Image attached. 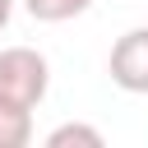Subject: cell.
I'll list each match as a JSON object with an SVG mask.
<instances>
[{
    "label": "cell",
    "instance_id": "obj_3",
    "mask_svg": "<svg viewBox=\"0 0 148 148\" xmlns=\"http://www.w3.org/2000/svg\"><path fill=\"white\" fill-rule=\"evenodd\" d=\"M28 143H32V106L0 97V148H28Z\"/></svg>",
    "mask_w": 148,
    "mask_h": 148
},
{
    "label": "cell",
    "instance_id": "obj_1",
    "mask_svg": "<svg viewBox=\"0 0 148 148\" xmlns=\"http://www.w3.org/2000/svg\"><path fill=\"white\" fill-rule=\"evenodd\" d=\"M46 88H51V65L42 51H32V46L0 51V97H9L18 106H42Z\"/></svg>",
    "mask_w": 148,
    "mask_h": 148
},
{
    "label": "cell",
    "instance_id": "obj_5",
    "mask_svg": "<svg viewBox=\"0 0 148 148\" xmlns=\"http://www.w3.org/2000/svg\"><path fill=\"white\" fill-rule=\"evenodd\" d=\"M102 148L106 139H102V130H92V125H83V120H65V125H56L51 134H46V148Z\"/></svg>",
    "mask_w": 148,
    "mask_h": 148
},
{
    "label": "cell",
    "instance_id": "obj_4",
    "mask_svg": "<svg viewBox=\"0 0 148 148\" xmlns=\"http://www.w3.org/2000/svg\"><path fill=\"white\" fill-rule=\"evenodd\" d=\"M23 9H28V18H37V23H65V18L88 14L92 0H23Z\"/></svg>",
    "mask_w": 148,
    "mask_h": 148
},
{
    "label": "cell",
    "instance_id": "obj_2",
    "mask_svg": "<svg viewBox=\"0 0 148 148\" xmlns=\"http://www.w3.org/2000/svg\"><path fill=\"white\" fill-rule=\"evenodd\" d=\"M111 83L125 92H148V28H130L111 46Z\"/></svg>",
    "mask_w": 148,
    "mask_h": 148
},
{
    "label": "cell",
    "instance_id": "obj_6",
    "mask_svg": "<svg viewBox=\"0 0 148 148\" xmlns=\"http://www.w3.org/2000/svg\"><path fill=\"white\" fill-rule=\"evenodd\" d=\"M9 18H14V0H0V32L9 28Z\"/></svg>",
    "mask_w": 148,
    "mask_h": 148
}]
</instances>
